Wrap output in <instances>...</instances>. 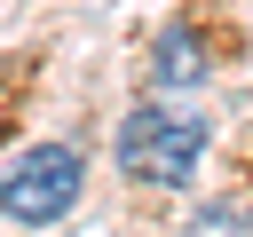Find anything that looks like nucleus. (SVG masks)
Masks as SVG:
<instances>
[{"mask_svg":"<svg viewBox=\"0 0 253 237\" xmlns=\"http://www.w3.org/2000/svg\"><path fill=\"white\" fill-rule=\"evenodd\" d=\"M111 158L126 182H150V190H182L198 166H206V118L198 111H166V103H134L111 134Z\"/></svg>","mask_w":253,"mask_h":237,"instance_id":"obj_1","label":"nucleus"},{"mask_svg":"<svg viewBox=\"0 0 253 237\" xmlns=\"http://www.w3.org/2000/svg\"><path fill=\"white\" fill-rule=\"evenodd\" d=\"M79 182H87V166H79L71 142H32V150L8 158L0 205H8L16 229H47V221H63V213L79 205Z\"/></svg>","mask_w":253,"mask_h":237,"instance_id":"obj_2","label":"nucleus"},{"mask_svg":"<svg viewBox=\"0 0 253 237\" xmlns=\"http://www.w3.org/2000/svg\"><path fill=\"white\" fill-rule=\"evenodd\" d=\"M198 79H206L198 24H166V40H158V87H198Z\"/></svg>","mask_w":253,"mask_h":237,"instance_id":"obj_3","label":"nucleus"}]
</instances>
